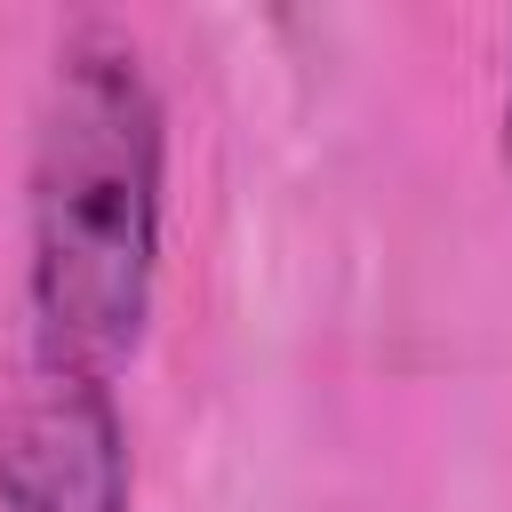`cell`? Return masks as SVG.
I'll use <instances>...</instances> for the list:
<instances>
[{"mask_svg": "<svg viewBox=\"0 0 512 512\" xmlns=\"http://www.w3.org/2000/svg\"><path fill=\"white\" fill-rule=\"evenodd\" d=\"M504 152H512V112H504Z\"/></svg>", "mask_w": 512, "mask_h": 512, "instance_id": "3", "label": "cell"}, {"mask_svg": "<svg viewBox=\"0 0 512 512\" xmlns=\"http://www.w3.org/2000/svg\"><path fill=\"white\" fill-rule=\"evenodd\" d=\"M0 512H136L128 432L104 376L32 360L0 400Z\"/></svg>", "mask_w": 512, "mask_h": 512, "instance_id": "2", "label": "cell"}, {"mask_svg": "<svg viewBox=\"0 0 512 512\" xmlns=\"http://www.w3.org/2000/svg\"><path fill=\"white\" fill-rule=\"evenodd\" d=\"M160 96L112 24H72L32 120V320L40 360L112 376L152 320L160 272Z\"/></svg>", "mask_w": 512, "mask_h": 512, "instance_id": "1", "label": "cell"}]
</instances>
